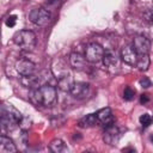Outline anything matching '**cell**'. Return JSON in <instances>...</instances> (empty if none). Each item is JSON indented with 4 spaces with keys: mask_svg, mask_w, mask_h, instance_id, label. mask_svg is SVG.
<instances>
[{
    "mask_svg": "<svg viewBox=\"0 0 153 153\" xmlns=\"http://www.w3.org/2000/svg\"><path fill=\"white\" fill-rule=\"evenodd\" d=\"M30 98L36 105L49 106L56 100V88L49 84L41 85L31 91Z\"/></svg>",
    "mask_w": 153,
    "mask_h": 153,
    "instance_id": "cell-1",
    "label": "cell"
},
{
    "mask_svg": "<svg viewBox=\"0 0 153 153\" xmlns=\"http://www.w3.org/2000/svg\"><path fill=\"white\" fill-rule=\"evenodd\" d=\"M23 116L11 104H4L1 106V127L4 129H12L16 124H19Z\"/></svg>",
    "mask_w": 153,
    "mask_h": 153,
    "instance_id": "cell-2",
    "label": "cell"
},
{
    "mask_svg": "<svg viewBox=\"0 0 153 153\" xmlns=\"http://www.w3.org/2000/svg\"><path fill=\"white\" fill-rule=\"evenodd\" d=\"M13 42L24 50H31L36 44V35L31 30H19L13 35Z\"/></svg>",
    "mask_w": 153,
    "mask_h": 153,
    "instance_id": "cell-3",
    "label": "cell"
},
{
    "mask_svg": "<svg viewBox=\"0 0 153 153\" xmlns=\"http://www.w3.org/2000/svg\"><path fill=\"white\" fill-rule=\"evenodd\" d=\"M29 19L31 23H33L37 26H47L49 25V23L51 22V13L43 8V7H38V8H33L30 13H29Z\"/></svg>",
    "mask_w": 153,
    "mask_h": 153,
    "instance_id": "cell-4",
    "label": "cell"
},
{
    "mask_svg": "<svg viewBox=\"0 0 153 153\" xmlns=\"http://www.w3.org/2000/svg\"><path fill=\"white\" fill-rule=\"evenodd\" d=\"M104 55V48L98 43H90L85 48V59L90 63H97L102 61Z\"/></svg>",
    "mask_w": 153,
    "mask_h": 153,
    "instance_id": "cell-5",
    "label": "cell"
},
{
    "mask_svg": "<svg viewBox=\"0 0 153 153\" xmlns=\"http://www.w3.org/2000/svg\"><path fill=\"white\" fill-rule=\"evenodd\" d=\"M16 71L22 75V76H30L33 75L36 72V65L27 60V59H19L16 62Z\"/></svg>",
    "mask_w": 153,
    "mask_h": 153,
    "instance_id": "cell-6",
    "label": "cell"
},
{
    "mask_svg": "<svg viewBox=\"0 0 153 153\" xmlns=\"http://www.w3.org/2000/svg\"><path fill=\"white\" fill-rule=\"evenodd\" d=\"M121 60L129 65V66H136L137 59H139V54L135 50V48L133 45H124L121 49V55H120Z\"/></svg>",
    "mask_w": 153,
    "mask_h": 153,
    "instance_id": "cell-7",
    "label": "cell"
},
{
    "mask_svg": "<svg viewBox=\"0 0 153 153\" xmlns=\"http://www.w3.org/2000/svg\"><path fill=\"white\" fill-rule=\"evenodd\" d=\"M120 135H121L120 129L112 123V124L105 127V130H104V134H103V140L108 145H115L118 141Z\"/></svg>",
    "mask_w": 153,
    "mask_h": 153,
    "instance_id": "cell-8",
    "label": "cell"
},
{
    "mask_svg": "<svg viewBox=\"0 0 153 153\" xmlns=\"http://www.w3.org/2000/svg\"><path fill=\"white\" fill-rule=\"evenodd\" d=\"M104 66L109 69H114V68H117L118 65H120V57L118 55L116 54L115 50L112 49H106L104 50V55H103V59H102Z\"/></svg>",
    "mask_w": 153,
    "mask_h": 153,
    "instance_id": "cell-9",
    "label": "cell"
},
{
    "mask_svg": "<svg viewBox=\"0 0 153 153\" xmlns=\"http://www.w3.org/2000/svg\"><path fill=\"white\" fill-rule=\"evenodd\" d=\"M69 93L76 99H82L90 93V85L87 82H82V81L74 82Z\"/></svg>",
    "mask_w": 153,
    "mask_h": 153,
    "instance_id": "cell-10",
    "label": "cell"
},
{
    "mask_svg": "<svg viewBox=\"0 0 153 153\" xmlns=\"http://www.w3.org/2000/svg\"><path fill=\"white\" fill-rule=\"evenodd\" d=\"M133 47L137 51V54H148L151 50V41L145 36H135Z\"/></svg>",
    "mask_w": 153,
    "mask_h": 153,
    "instance_id": "cell-11",
    "label": "cell"
},
{
    "mask_svg": "<svg viewBox=\"0 0 153 153\" xmlns=\"http://www.w3.org/2000/svg\"><path fill=\"white\" fill-rule=\"evenodd\" d=\"M96 115H97L98 123L103 124L104 127L110 126L115 122V118H114V115H112V111L110 108H103V109L98 110L96 112Z\"/></svg>",
    "mask_w": 153,
    "mask_h": 153,
    "instance_id": "cell-12",
    "label": "cell"
},
{
    "mask_svg": "<svg viewBox=\"0 0 153 153\" xmlns=\"http://www.w3.org/2000/svg\"><path fill=\"white\" fill-rule=\"evenodd\" d=\"M17 152V147L12 139L1 135L0 136V153H14Z\"/></svg>",
    "mask_w": 153,
    "mask_h": 153,
    "instance_id": "cell-13",
    "label": "cell"
},
{
    "mask_svg": "<svg viewBox=\"0 0 153 153\" xmlns=\"http://www.w3.org/2000/svg\"><path fill=\"white\" fill-rule=\"evenodd\" d=\"M85 62H86L85 55L82 56L79 53H72L69 55V63L75 69H82L85 67Z\"/></svg>",
    "mask_w": 153,
    "mask_h": 153,
    "instance_id": "cell-14",
    "label": "cell"
},
{
    "mask_svg": "<svg viewBox=\"0 0 153 153\" xmlns=\"http://www.w3.org/2000/svg\"><path fill=\"white\" fill-rule=\"evenodd\" d=\"M73 84H74V81H73V79H72L71 75L65 74V75L59 76L57 86H59L60 90H62V91H65V92H69L71 88H72V86H73Z\"/></svg>",
    "mask_w": 153,
    "mask_h": 153,
    "instance_id": "cell-15",
    "label": "cell"
},
{
    "mask_svg": "<svg viewBox=\"0 0 153 153\" xmlns=\"http://www.w3.org/2000/svg\"><path fill=\"white\" fill-rule=\"evenodd\" d=\"M98 123L97 120V115L96 114H88L86 116H84L80 121H79V127L82 128H88V127H93Z\"/></svg>",
    "mask_w": 153,
    "mask_h": 153,
    "instance_id": "cell-16",
    "label": "cell"
},
{
    "mask_svg": "<svg viewBox=\"0 0 153 153\" xmlns=\"http://www.w3.org/2000/svg\"><path fill=\"white\" fill-rule=\"evenodd\" d=\"M149 63H151V60H149L148 54H139V59H137V62H136L137 69L145 72V71L148 69Z\"/></svg>",
    "mask_w": 153,
    "mask_h": 153,
    "instance_id": "cell-17",
    "label": "cell"
},
{
    "mask_svg": "<svg viewBox=\"0 0 153 153\" xmlns=\"http://www.w3.org/2000/svg\"><path fill=\"white\" fill-rule=\"evenodd\" d=\"M49 149L54 153H61L66 149V145L61 139H54L49 143Z\"/></svg>",
    "mask_w": 153,
    "mask_h": 153,
    "instance_id": "cell-18",
    "label": "cell"
},
{
    "mask_svg": "<svg viewBox=\"0 0 153 153\" xmlns=\"http://www.w3.org/2000/svg\"><path fill=\"white\" fill-rule=\"evenodd\" d=\"M139 121H140V123H141V126H142L143 128H147V127L152 123V117H151L148 114H143V115L140 116Z\"/></svg>",
    "mask_w": 153,
    "mask_h": 153,
    "instance_id": "cell-19",
    "label": "cell"
},
{
    "mask_svg": "<svg viewBox=\"0 0 153 153\" xmlns=\"http://www.w3.org/2000/svg\"><path fill=\"white\" fill-rule=\"evenodd\" d=\"M134 94H135V91L129 86H127L124 88V91H123V98L126 100H131L134 98Z\"/></svg>",
    "mask_w": 153,
    "mask_h": 153,
    "instance_id": "cell-20",
    "label": "cell"
},
{
    "mask_svg": "<svg viewBox=\"0 0 153 153\" xmlns=\"http://www.w3.org/2000/svg\"><path fill=\"white\" fill-rule=\"evenodd\" d=\"M18 126H19L23 130H27V129L31 127V121H30L29 118H26V117H23Z\"/></svg>",
    "mask_w": 153,
    "mask_h": 153,
    "instance_id": "cell-21",
    "label": "cell"
},
{
    "mask_svg": "<svg viewBox=\"0 0 153 153\" xmlns=\"http://www.w3.org/2000/svg\"><path fill=\"white\" fill-rule=\"evenodd\" d=\"M16 23H17V16H14V14L8 16L6 18V22H5L6 26H8V27H13L16 25Z\"/></svg>",
    "mask_w": 153,
    "mask_h": 153,
    "instance_id": "cell-22",
    "label": "cell"
},
{
    "mask_svg": "<svg viewBox=\"0 0 153 153\" xmlns=\"http://www.w3.org/2000/svg\"><path fill=\"white\" fill-rule=\"evenodd\" d=\"M143 18L146 22H148L149 24L153 25V10H147L143 12Z\"/></svg>",
    "mask_w": 153,
    "mask_h": 153,
    "instance_id": "cell-23",
    "label": "cell"
},
{
    "mask_svg": "<svg viewBox=\"0 0 153 153\" xmlns=\"http://www.w3.org/2000/svg\"><path fill=\"white\" fill-rule=\"evenodd\" d=\"M139 84L141 85V87H143V88H147V87H149V86H152V81L147 78V76H143V78H141L140 80H139Z\"/></svg>",
    "mask_w": 153,
    "mask_h": 153,
    "instance_id": "cell-24",
    "label": "cell"
},
{
    "mask_svg": "<svg viewBox=\"0 0 153 153\" xmlns=\"http://www.w3.org/2000/svg\"><path fill=\"white\" fill-rule=\"evenodd\" d=\"M148 100H149V98H148L147 94H141V97H140V103L141 104H146Z\"/></svg>",
    "mask_w": 153,
    "mask_h": 153,
    "instance_id": "cell-25",
    "label": "cell"
},
{
    "mask_svg": "<svg viewBox=\"0 0 153 153\" xmlns=\"http://www.w3.org/2000/svg\"><path fill=\"white\" fill-rule=\"evenodd\" d=\"M149 139H151V141H153V135H151V137H149Z\"/></svg>",
    "mask_w": 153,
    "mask_h": 153,
    "instance_id": "cell-26",
    "label": "cell"
},
{
    "mask_svg": "<svg viewBox=\"0 0 153 153\" xmlns=\"http://www.w3.org/2000/svg\"><path fill=\"white\" fill-rule=\"evenodd\" d=\"M152 121H153V117H152Z\"/></svg>",
    "mask_w": 153,
    "mask_h": 153,
    "instance_id": "cell-27",
    "label": "cell"
}]
</instances>
